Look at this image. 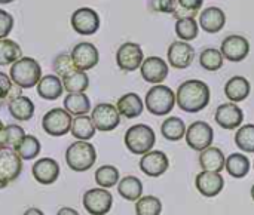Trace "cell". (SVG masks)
Instances as JSON below:
<instances>
[{
	"label": "cell",
	"mask_w": 254,
	"mask_h": 215,
	"mask_svg": "<svg viewBox=\"0 0 254 215\" xmlns=\"http://www.w3.org/2000/svg\"><path fill=\"white\" fill-rule=\"evenodd\" d=\"M176 103L186 113H198L210 103V88L198 79L186 80L176 92Z\"/></svg>",
	"instance_id": "obj_1"
},
{
	"label": "cell",
	"mask_w": 254,
	"mask_h": 215,
	"mask_svg": "<svg viewBox=\"0 0 254 215\" xmlns=\"http://www.w3.org/2000/svg\"><path fill=\"white\" fill-rule=\"evenodd\" d=\"M9 77L18 88L30 89L33 86H37V83L40 82L42 67L34 58L22 56L10 65Z\"/></svg>",
	"instance_id": "obj_2"
},
{
	"label": "cell",
	"mask_w": 254,
	"mask_h": 215,
	"mask_svg": "<svg viewBox=\"0 0 254 215\" xmlns=\"http://www.w3.org/2000/svg\"><path fill=\"white\" fill-rule=\"evenodd\" d=\"M65 162L70 169L85 172L97 162V150L89 141H74L65 150Z\"/></svg>",
	"instance_id": "obj_3"
},
{
	"label": "cell",
	"mask_w": 254,
	"mask_h": 215,
	"mask_svg": "<svg viewBox=\"0 0 254 215\" xmlns=\"http://www.w3.org/2000/svg\"><path fill=\"white\" fill-rule=\"evenodd\" d=\"M176 106V94L170 86L155 85L152 86L144 98V107L155 116H167Z\"/></svg>",
	"instance_id": "obj_4"
},
{
	"label": "cell",
	"mask_w": 254,
	"mask_h": 215,
	"mask_svg": "<svg viewBox=\"0 0 254 215\" xmlns=\"http://www.w3.org/2000/svg\"><path fill=\"white\" fill-rule=\"evenodd\" d=\"M125 146L132 155H146L152 152L155 143H156V134L155 131L144 123H138L131 126L125 132Z\"/></svg>",
	"instance_id": "obj_5"
},
{
	"label": "cell",
	"mask_w": 254,
	"mask_h": 215,
	"mask_svg": "<svg viewBox=\"0 0 254 215\" xmlns=\"http://www.w3.org/2000/svg\"><path fill=\"white\" fill-rule=\"evenodd\" d=\"M22 159L13 149L0 146V190L13 183L22 172Z\"/></svg>",
	"instance_id": "obj_6"
},
{
	"label": "cell",
	"mask_w": 254,
	"mask_h": 215,
	"mask_svg": "<svg viewBox=\"0 0 254 215\" xmlns=\"http://www.w3.org/2000/svg\"><path fill=\"white\" fill-rule=\"evenodd\" d=\"M73 117L64 108H52L42 119L43 131L51 137H63L70 132Z\"/></svg>",
	"instance_id": "obj_7"
},
{
	"label": "cell",
	"mask_w": 254,
	"mask_h": 215,
	"mask_svg": "<svg viewBox=\"0 0 254 215\" xmlns=\"http://www.w3.org/2000/svg\"><path fill=\"white\" fill-rule=\"evenodd\" d=\"M186 143L188 146L195 150V152H204L205 149L211 147L213 140H214V131L213 128L204 122V120H196L193 122L188 131H186Z\"/></svg>",
	"instance_id": "obj_8"
},
{
	"label": "cell",
	"mask_w": 254,
	"mask_h": 215,
	"mask_svg": "<svg viewBox=\"0 0 254 215\" xmlns=\"http://www.w3.org/2000/svg\"><path fill=\"white\" fill-rule=\"evenodd\" d=\"M113 207V196L107 189H89L83 195V208L91 215H106Z\"/></svg>",
	"instance_id": "obj_9"
},
{
	"label": "cell",
	"mask_w": 254,
	"mask_h": 215,
	"mask_svg": "<svg viewBox=\"0 0 254 215\" xmlns=\"http://www.w3.org/2000/svg\"><path fill=\"white\" fill-rule=\"evenodd\" d=\"M91 119L97 128V131L101 132H110L116 129L121 123V114L116 108V106L109 103H101L94 107L91 111Z\"/></svg>",
	"instance_id": "obj_10"
},
{
	"label": "cell",
	"mask_w": 254,
	"mask_h": 215,
	"mask_svg": "<svg viewBox=\"0 0 254 215\" xmlns=\"http://www.w3.org/2000/svg\"><path fill=\"white\" fill-rule=\"evenodd\" d=\"M144 61L143 49L138 43L127 42L119 46L116 52V64L124 71H135Z\"/></svg>",
	"instance_id": "obj_11"
},
{
	"label": "cell",
	"mask_w": 254,
	"mask_h": 215,
	"mask_svg": "<svg viewBox=\"0 0 254 215\" xmlns=\"http://www.w3.org/2000/svg\"><path fill=\"white\" fill-rule=\"evenodd\" d=\"M71 27L77 34L92 36L100 28V16L91 7H79L73 12L70 18Z\"/></svg>",
	"instance_id": "obj_12"
},
{
	"label": "cell",
	"mask_w": 254,
	"mask_h": 215,
	"mask_svg": "<svg viewBox=\"0 0 254 215\" xmlns=\"http://www.w3.org/2000/svg\"><path fill=\"white\" fill-rule=\"evenodd\" d=\"M220 52L223 58L229 59L231 62H241L250 54V43L244 36L232 34L222 42Z\"/></svg>",
	"instance_id": "obj_13"
},
{
	"label": "cell",
	"mask_w": 254,
	"mask_h": 215,
	"mask_svg": "<svg viewBox=\"0 0 254 215\" xmlns=\"http://www.w3.org/2000/svg\"><path fill=\"white\" fill-rule=\"evenodd\" d=\"M70 55H71L74 67L79 71H88V70L94 68L98 64V61H100L98 49L92 43H89V42L77 43L73 48Z\"/></svg>",
	"instance_id": "obj_14"
},
{
	"label": "cell",
	"mask_w": 254,
	"mask_h": 215,
	"mask_svg": "<svg viewBox=\"0 0 254 215\" xmlns=\"http://www.w3.org/2000/svg\"><path fill=\"white\" fill-rule=\"evenodd\" d=\"M170 159L161 150H152L141 156L140 159V169L143 174L152 178H158L168 171Z\"/></svg>",
	"instance_id": "obj_15"
},
{
	"label": "cell",
	"mask_w": 254,
	"mask_h": 215,
	"mask_svg": "<svg viewBox=\"0 0 254 215\" xmlns=\"http://www.w3.org/2000/svg\"><path fill=\"white\" fill-rule=\"evenodd\" d=\"M140 71H141V77L147 83L162 85V82L168 77L170 67L162 58L149 56V58H144V61L140 67Z\"/></svg>",
	"instance_id": "obj_16"
},
{
	"label": "cell",
	"mask_w": 254,
	"mask_h": 215,
	"mask_svg": "<svg viewBox=\"0 0 254 215\" xmlns=\"http://www.w3.org/2000/svg\"><path fill=\"white\" fill-rule=\"evenodd\" d=\"M168 62L177 70H185L190 67L195 59V49L192 45L183 40L173 42L168 48Z\"/></svg>",
	"instance_id": "obj_17"
},
{
	"label": "cell",
	"mask_w": 254,
	"mask_h": 215,
	"mask_svg": "<svg viewBox=\"0 0 254 215\" xmlns=\"http://www.w3.org/2000/svg\"><path fill=\"white\" fill-rule=\"evenodd\" d=\"M214 119L220 128L232 131V129H238L243 125L244 111L235 103H225L217 107Z\"/></svg>",
	"instance_id": "obj_18"
},
{
	"label": "cell",
	"mask_w": 254,
	"mask_h": 215,
	"mask_svg": "<svg viewBox=\"0 0 254 215\" xmlns=\"http://www.w3.org/2000/svg\"><path fill=\"white\" fill-rule=\"evenodd\" d=\"M31 172L37 183L49 186V184H54L60 177V163L55 159L43 158L34 162Z\"/></svg>",
	"instance_id": "obj_19"
},
{
	"label": "cell",
	"mask_w": 254,
	"mask_h": 215,
	"mask_svg": "<svg viewBox=\"0 0 254 215\" xmlns=\"http://www.w3.org/2000/svg\"><path fill=\"white\" fill-rule=\"evenodd\" d=\"M195 186L198 192L205 196V198H214L217 196L223 187H225V180L219 172H208L202 171L196 175L195 178Z\"/></svg>",
	"instance_id": "obj_20"
},
{
	"label": "cell",
	"mask_w": 254,
	"mask_h": 215,
	"mask_svg": "<svg viewBox=\"0 0 254 215\" xmlns=\"http://www.w3.org/2000/svg\"><path fill=\"white\" fill-rule=\"evenodd\" d=\"M226 24V15L225 12L217 6H210L204 9L199 15V25L204 31L214 34L219 33Z\"/></svg>",
	"instance_id": "obj_21"
},
{
	"label": "cell",
	"mask_w": 254,
	"mask_h": 215,
	"mask_svg": "<svg viewBox=\"0 0 254 215\" xmlns=\"http://www.w3.org/2000/svg\"><path fill=\"white\" fill-rule=\"evenodd\" d=\"M252 92L250 82L243 76H234L231 77L225 85V95L231 103H241L249 98Z\"/></svg>",
	"instance_id": "obj_22"
},
{
	"label": "cell",
	"mask_w": 254,
	"mask_h": 215,
	"mask_svg": "<svg viewBox=\"0 0 254 215\" xmlns=\"http://www.w3.org/2000/svg\"><path fill=\"white\" fill-rule=\"evenodd\" d=\"M116 108L121 116H124L127 119H135V117L141 116V113L144 110V103L140 98V95H137L134 92H128L118 100Z\"/></svg>",
	"instance_id": "obj_23"
},
{
	"label": "cell",
	"mask_w": 254,
	"mask_h": 215,
	"mask_svg": "<svg viewBox=\"0 0 254 215\" xmlns=\"http://www.w3.org/2000/svg\"><path fill=\"white\" fill-rule=\"evenodd\" d=\"M7 108L15 120L27 122L34 116V103L24 95H15L9 100Z\"/></svg>",
	"instance_id": "obj_24"
},
{
	"label": "cell",
	"mask_w": 254,
	"mask_h": 215,
	"mask_svg": "<svg viewBox=\"0 0 254 215\" xmlns=\"http://www.w3.org/2000/svg\"><path fill=\"white\" fill-rule=\"evenodd\" d=\"M226 165V158L219 147H208L199 153V166L202 171L222 172Z\"/></svg>",
	"instance_id": "obj_25"
},
{
	"label": "cell",
	"mask_w": 254,
	"mask_h": 215,
	"mask_svg": "<svg viewBox=\"0 0 254 215\" xmlns=\"http://www.w3.org/2000/svg\"><path fill=\"white\" fill-rule=\"evenodd\" d=\"M63 91H64L63 79H60L57 74H46L37 83L39 97L43 100H48V101L58 100L63 95Z\"/></svg>",
	"instance_id": "obj_26"
},
{
	"label": "cell",
	"mask_w": 254,
	"mask_h": 215,
	"mask_svg": "<svg viewBox=\"0 0 254 215\" xmlns=\"http://www.w3.org/2000/svg\"><path fill=\"white\" fill-rule=\"evenodd\" d=\"M225 169L228 171V174L234 178H244L249 175L250 169H252V163L250 159L243 155V153H231L226 158V165Z\"/></svg>",
	"instance_id": "obj_27"
},
{
	"label": "cell",
	"mask_w": 254,
	"mask_h": 215,
	"mask_svg": "<svg viewBox=\"0 0 254 215\" xmlns=\"http://www.w3.org/2000/svg\"><path fill=\"white\" fill-rule=\"evenodd\" d=\"M118 192L125 201L137 202L143 196V183L134 175L124 177L118 184Z\"/></svg>",
	"instance_id": "obj_28"
},
{
	"label": "cell",
	"mask_w": 254,
	"mask_h": 215,
	"mask_svg": "<svg viewBox=\"0 0 254 215\" xmlns=\"http://www.w3.org/2000/svg\"><path fill=\"white\" fill-rule=\"evenodd\" d=\"M64 110L71 116H86L91 111V101L86 94H68L64 98Z\"/></svg>",
	"instance_id": "obj_29"
},
{
	"label": "cell",
	"mask_w": 254,
	"mask_h": 215,
	"mask_svg": "<svg viewBox=\"0 0 254 215\" xmlns=\"http://www.w3.org/2000/svg\"><path fill=\"white\" fill-rule=\"evenodd\" d=\"M70 132L77 141H89L91 138H94L97 128L91 116H77L73 119Z\"/></svg>",
	"instance_id": "obj_30"
},
{
	"label": "cell",
	"mask_w": 254,
	"mask_h": 215,
	"mask_svg": "<svg viewBox=\"0 0 254 215\" xmlns=\"http://www.w3.org/2000/svg\"><path fill=\"white\" fill-rule=\"evenodd\" d=\"M186 123L183 122V119L171 116L167 117L162 125H161V134L165 140L168 141H180L183 140V137H186Z\"/></svg>",
	"instance_id": "obj_31"
},
{
	"label": "cell",
	"mask_w": 254,
	"mask_h": 215,
	"mask_svg": "<svg viewBox=\"0 0 254 215\" xmlns=\"http://www.w3.org/2000/svg\"><path fill=\"white\" fill-rule=\"evenodd\" d=\"M63 86L68 94H85V91L89 88V77L85 71L76 70L63 77Z\"/></svg>",
	"instance_id": "obj_32"
},
{
	"label": "cell",
	"mask_w": 254,
	"mask_h": 215,
	"mask_svg": "<svg viewBox=\"0 0 254 215\" xmlns=\"http://www.w3.org/2000/svg\"><path fill=\"white\" fill-rule=\"evenodd\" d=\"M121 175L116 166L113 165H103L95 171V183L101 189H112L113 186L119 184Z\"/></svg>",
	"instance_id": "obj_33"
},
{
	"label": "cell",
	"mask_w": 254,
	"mask_h": 215,
	"mask_svg": "<svg viewBox=\"0 0 254 215\" xmlns=\"http://www.w3.org/2000/svg\"><path fill=\"white\" fill-rule=\"evenodd\" d=\"M19 58H22L21 46L10 39H1L0 40V65H10L16 62Z\"/></svg>",
	"instance_id": "obj_34"
},
{
	"label": "cell",
	"mask_w": 254,
	"mask_h": 215,
	"mask_svg": "<svg viewBox=\"0 0 254 215\" xmlns=\"http://www.w3.org/2000/svg\"><path fill=\"white\" fill-rule=\"evenodd\" d=\"M223 55L216 48H207L199 55V64L207 71H217L223 67Z\"/></svg>",
	"instance_id": "obj_35"
},
{
	"label": "cell",
	"mask_w": 254,
	"mask_h": 215,
	"mask_svg": "<svg viewBox=\"0 0 254 215\" xmlns=\"http://www.w3.org/2000/svg\"><path fill=\"white\" fill-rule=\"evenodd\" d=\"M25 135H27L25 131L19 125H15V123L7 125V126H4V129L0 135V146L15 150L19 146V143L24 140Z\"/></svg>",
	"instance_id": "obj_36"
},
{
	"label": "cell",
	"mask_w": 254,
	"mask_h": 215,
	"mask_svg": "<svg viewBox=\"0 0 254 215\" xmlns=\"http://www.w3.org/2000/svg\"><path fill=\"white\" fill-rule=\"evenodd\" d=\"M40 149H42L40 141L34 135H25L24 140L19 143V146L15 149V152L22 161H31L39 156Z\"/></svg>",
	"instance_id": "obj_37"
},
{
	"label": "cell",
	"mask_w": 254,
	"mask_h": 215,
	"mask_svg": "<svg viewBox=\"0 0 254 215\" xmlns=\"http://www.w3.org/2000/svg\"><path fill=\"white\" fill-rule=\"evenodd\" d=\"M235 144L243 153H254V125H243L235 134Z\"/></svg>",
	"instance_id": "obj_38"
},
{
	"label": "cell",
	"mask_w": 254,
	"mask_h": 215,
	"mask_svg": "<svg viewBox=\"0 0 254 215\" xmlns=\"http://www.w3.org/2000/svg\"><path fill=\"white\" fill-rule=\"evenodd\" d=\"M199 25L195 18H182L176 22V34L183 42H190L198 37Z\"/></svg>",
	"instance_id": "obj_39"
},
{
	"label": "cell",
	"mask_w": 254,
	"mask_h": 215,
	"mask_svg": "<svg viewBox=\"0 0 254 215\" xmlns=\"http://www.w3.org/2000/svg\"><path fill=\"white\" fill-rule=\"evenodd\" d=\"M162 202L156 196H141L135 202V214L137 215H161Z\"/></svg>",
	"instance_id": "obj_40"
},
{
	"label": "cell",
	"mask_w": 254,
	"mask_h": 215,
	"mask_svg": "<svg viewBox=\"0 0 254 215\" xmlns=\"http://www.w3.org/2000/svg\"><path fill=\"white\" fill-rule=\"evenodd\" d=\"M202 4H204V0H177V7L173 16L176 19L195 18V15L202 7Z\"/></svg>",
	"instance_id": "obj_41"
},
{
	"label": "cell",
	"mask_w": 254,
	"mask_h": 215,
	"mask_svg": "<svg viewBox=\"0 0 254 215\" xmlns=\"http://www.w3.org/2000/svg\"><path fill=\"white\" fill-rule=\"evenodd\" d=\"M54 70L57 73L58 77H65L68 74H71L73 71H76L77 68L73 64L71 55L68 54H61L54 59Z\"/></svg>",
	"instance_id": "obj_42"
},
{
	"label": "cell",
	"mask_w": 254,
	"mask_h": 215,
	"mask_svg": "<svg viewBox=\"0 0 254 215\" xmlns=\"http://www.w3.org/2000/svg\"><path fill=\"white\" fill-rule=\"evenodd\" d=\"M149 7L153 12H164L173 15L177 7V0H149Z\"/></svg>",
	"instance_id": "obj_43"
},
{
	"label": "cell",
	"mask_w": 254,
	"mask_h": 215,
	"mask_svg": "<svg viewBox=\"0 0 254 215\" xmlns=\"http://www.w3.org/2000/svg\"><path fill=\"white\" fill-rule=\"evenodd\" d=\"M13 28V18L9 12L0 9V40L6 39Z\"/></svg>",
	"instance_id": "obj_44"
},
{
	"label": "cell",
	"mask_w": 254,
	"mask_h": 215,
	"mask_svg": "<svg viewBox=\"0 0 254 215\" xmlns=\"http://www.w3.org/2000/svg\"><path fill=\"white\" fill-rule=\"evenodd\" d=\"M13 88V82L10 80V77L6 73L0 71V100H7L10 92Z\"/></svg>",
	"instance_id": "obj_45"
},
{
	"label": "cell",
	"mask_w": 254,
	"mask_h": 215,
	"mask_svg": "<svg viewBox=\"0 0 254 215\" xmlns=\"http://www.w3.org/2000/svg\"><path fill=\"white\" fill-rule=\"evenodd\" d=\"M57 215H79V213H77L76 210H73V208L64 207V208H61V210L58 211V214Z\"/></svg>",
	"instance_id": "obj_46"
},
{
	"label": "cell",
	"mask_w": 254,
	"mask_h": 215,
	"mask_svg": "<svg viewBox=\"0 0 254 215\" xmlns=\"http://www.w3.org/2000/svg\"><path fill=\"white\" fill-rule=\"evenodd\" d=\"M22 215H45L40 210H37V208H28L25 213Z\"/></svg>",
	"instance_id": "obj_47"
},
{
	"label": "cell",
	"mask_w": 254,
	"mask_h": 215,
	"mask_svg": "<svg viewBox=\"0 0 254 215\" xmlns=\"http://www.w3.org/2000/svg\"><path fill=\"white\" fill-rule=\"evenodd\" d=\"M13 0H0V4H7V3H12Z\"/></svg>",
	"instance_id": "obj_48"
},
{
	"label": "cell",
	"mask_w": 254,
	"mask_h": 215,
	"mask_svg": "<svg viewBox=\"0 0 254 215\" xmlns=\"http://www.w3.org/2000/svg\"><path fill=\"white\" fill-rule=\"evenodd\" d=\"M3 129H4V125H3V122L0 120V135H1V132H3Z\"/></svg>",
	"instance_id": "obj_49"
},
{
	"label": "cell",
	"mask_w": 254,
	"mask_h": 215,
	"mask_svg": "<svg viewBox=\"0 0 254 215\" xmlns=\"http://www.w3.org/2000/svg\"><path fill=\"white\" fill-rule=\"evenodd\" d=\"M4 103H6L4 100H0V107H1V106H4Z\"/></svg>",
	"instance_id": "obj_50"
},
{
	"label": "cell",
	"mask_w": 254,
	"mask_h": 215,
	"mask_svg": "<svg viewBox=\"0 0 254 215\" xmlns=\"http://www.w3.org/2000/svg\"><path fill=\"white\" fill-rule=\"evenodd\" d=\"M252 198H253V201H254V186L252 187Z\"/></svg>",
	"instance_id": "obj_51"
},
{
	"label": "cell",
	"mask_w": 254,
	"mask_h": 215,
	"mask_svg": "<svg viewBox=\"0 0 254 215\" xmlns=\"http://www.w3.org/2000/svg\"><path fill=\"white\" fill-rule=\"evenodd\" d=\"M253 166H254V165H253Z\"/></svg>",
	"instance_id": "obj_52"
}]
</instances>
